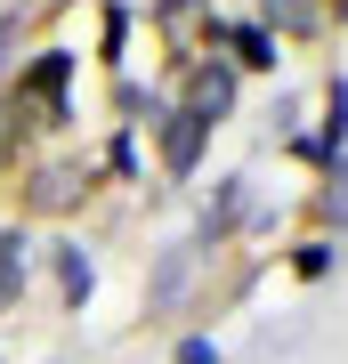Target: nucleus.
<instances>
[{
  "label": "nucleus",
  "mask_w": 348,
  "mask_h": 364,
  "mask_svg": "<svg viewBox=\"0 0 348 364\" xmlns=\"http://www.w3.org/2000/svg\"><path fill=\"white\" fill-rule=\"evenodd\" d=\"M203 146H211V122H194V114H170L154 122V154H162V178H194V162H203Z\"/></svg>",
  "instance_id": "6"
},
{
  "label": "nucleus",
  "mask_w": 348,
  "mask_h": 364,
  "mask_svg": "<svg viewBox=\"0 0 348 364\" xmlns=\"http://www.w3.org/2000/svg\"><path fill=\"white\" fill-rule=\"evenodd\" d=\"M73 73H81V57H73V49H41L33 65H16L9 97L25 105V122H33V130H57V122H73V105H65Z\"/></svg>",
  "instance_id": "4"
},
{
  "label": "nucleus",
  "mask_w": 348,
  "mask_h": 364,
  "mask_svg": "<svg viewBox=\"0 0 348 364\" xmlns=\"http://www.w3.org/2000/svg\"><path fill=\"white\" fill-rule=\"evenodd\" d=\"M49 267H57V308H65V316H81V308L97 299V251L65 235V243H49Z\"/></svg>",
  "instance_id": "7"
},
{
  "label": "nucleus",
  "mask_w": 348,
  "mask_h": 364,
  "mask_svg": "<svg viewBox=\"0 0 348 364\" xmlns=\"http://www.w3.org/2000/svg\"><path fill=\"white\" fill-rule=\"evenodd\" d=\"M235 105H243V73L227 65V57H194V65L179 73V114H194V122H235Z\"/></svg>",
  "instance_id": "5"
},
{
  "label": "nucleus",
  "mask_w": 348,
  "mask_h": 364,
  "mask_svg": "<svg viewBox=\"0 0 348 364\" xmlns=\"http://www.w3.org/2000/svg\"><path fill=\"white\" fill-rule=\"evenodd\" d=\"M211 259L219 251L211 243H170V251H154V267H146V316H186L194 299L211 291Z\"/></svg>",
  "instance_id": "2"
},
{
  "label": "nucleus",
  "mask_w": 348,
  "mask_h": 364,
  "mask_svg": "<svg viewBox=\"0 0 348 364\" xmlns=\"http://www.w3.org/2000/svg\"><path fill=\"white\" fill-rule=\"evenodd\" d=\"M122 41H130V9H105V65L122 73Z\"/></svg>",
  "instance_id": "15"
},
{
  "label": "nucleus",
  "mask_w": 348,
  "mask_h": 364,
  "mask_svg": "<svg viewBox=\"0 0 348 364\" xmlns=\"http://www.w3.org/2000/svg\"><path fill=\"white\" fill-rule=\"evenodd\" d=\"M33 219H16V227H0V316H16V299L33 291Z\"/></svg>",
  "instance_id": "8"
},
{
  "label": "nucleus",
  "mask_w": 348,
  "mask_h": 364,
  "mask_svg": "<svg viewBox=\"0 0 348 364\" xmlns=\"http://www.w3.org/2000/svg\"><path fill=\"white\" fill-rule=\"evenodd\" d=\"M9 49H25V16H16V9L0 16V65H9Z\"/></svg>",
  "instance_id": "16"
},
{
  "label": "nucleus",
  "mask_w": 348,
  "mask_h": 364,
  "mask_svg": "<svg viewBox=\"0 0 348 364\" xmlns=\"http://www.w3.org/2000/svg\"><path fill=\"white\" fill-rule=\"evenodd\" d=\"M146 25H154V41L170 49V65H194V57H219V33H227V16H219V0H154L146 9Z\"/></svg>",
  "instance_id": "3"
},
{
  "label": "nucleus",
  "mask_w": 348,
  "mask_h": 364,
  "mask_svg": "<svg viewBox=\"0 0 348 364\" xmlns=\"http://www.w3.org/2000/svg\"><path fill=\"white\" fill-rule=\"evenodd\" d=\"M332 267H340V243H332V235H300V243H292V275H300V284H324Z\"/></svg>",
  "instance_id": "12"
},
{
  "label": "nucleus",
  "mask_w": 348,
  "mask_h": 364,
  "mask_svg": "<svg viewBox=\"0 0 348 364\" xmlns=\"http://www.w3.org/2000/svg\"><path fill=\"white\" fill-rule=\"evenodd\" d=\"M90 195H97V162H81V154H33L16 170V210L25 219H73Z\"/></svg>",
  "instance_id": "1"
},
{
  "label": "nucleus",
  "mask_w": 348,
  "mask_h": 364,
  "mask_svg": "<svg viewBox=\"0 0 348 364\" xmlns=\"http://www.w3.org/2000/svg\"><path fill=\"white\" fill-rule=\"evenodd\" d=\"M25 138H33V122H25V105H16L9 90H0V170H16V154H25Z\"/></svg>",
  "instance_id": "13"
},
{
  "label": "nucleus",
  "mask_w": 348,
  "mask_h": 364,
  "mask_svg": "<svg viewBox=\"0 0 348 364\" xmlns=\"http://www.w3.org/2000/svg\"><path fill=\"white\" fill-rule=\"evenodd\" d=\"M170 364H227V356H219L211 332H179V340H170Z\"/></svg>",
  "instance_id": "14"
},
{
  "label": "nucleus",
  "mask_w": 348,
  "mask_h": 364,
  "mask_svg": "<svg viewBox=\"0 0 348 364\" xmlns=\"http://www.w3.org/2000/svg\"><path fill=\"white\" fill-rule=\"evenodd\" d=\"M243 219H251V178L235 170V178H219V195L203 203V235H194V243H211V251H219V243H227V235L243 227Z\"/></svg>",
  "instance_id": "10"
},
{
  "label": "nucleus",
  "mask_w": 348,
  "mask_h": 364,
  "mask_svg": "<svg viewBox=\"0 0 348 364\" xmlns=\"http://www.w3.org/2000/svg\"><path fill=\"white\" fill-rule=\"evenodd\" d=\"M219 57H227L235 73H275V65H284V41H275L268 25H251V16H243V25H227V33H219Z\"/></svg>",
  "instance_id": "9"
},
{
  "label": "nucleus",
  "mask_w": 348,
  "mask_h": 364,
  "mask_svg": "<svg viewBox=\"0 0 348 364\" xmlns=\"http://www.w3.org/2000/svg\"><path fill=\"white\" fill-rule=\"evenodd\" d=\"M251 25H268L275 41H316L324 25H332V9H324V0H259Z\"/></svg>",
  "instance_id": "11"
}]
</instances>
